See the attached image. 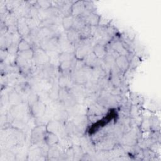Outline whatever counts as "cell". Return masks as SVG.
<instances>
[{
  "label": "cell",
  "mask_w": 161,
  "mask_h": 161,
  "mask_svg": "<svg viewBox=\"0 0 161 161\" xmlns=\"http://www.w3.org/2000/svg\"><path fill=\"white\" fill-rule=\"evenodd\" d=\"M8 102L12 103L13 106L23 103L22 96L14 89L9 91L8 93Z\"/></svg>",
  "instance_id": "18"
},
{
  "label": "cell",
  "mask_w": 161,
  "mask_h": 161,
  "mask_svg": "<svg viewBox=\"0 0 161 161\" xmlns=\"http://www.w3.org/2000/svg\"><path fill=\"white\" fill-rule=\"evenodd\" d=\"M26 123L27 122L23 119L15 118L11 123L10 125L13 128H15L21 130H23V129L26 126Z\"/></svg>",
  "instance_id": "25"
},
{
  "label": "cell",
  "mask_w": 161,
  "mask_h": 161,
  "mask_svg": "<svg viewBox=\"0 0 161 161\" xmlns=\"http://www.w3.org/2000/svg\"><path fill=\"white\" fill-rule=\"evenodd\" d=\"M70 77L74 83L79 84H85L88 81V76L86 72L83 70L74 71Z\"/></svg>",
  "instance_id": "8"
},
{
  "label": "cell",
  "mask_w": 161,
  "mask_h": 161,
  "mask_svg": "<svg viewBox=\"0 0 161 161\" xmlns=\"http://www.w3.org/2000/svg\"><path fill=\"white\" fill-rule=\"evenodd\" d=\"M92 51L98 59H103L107 54L106 46L98 43H96L93 46Z\"/></svg>",
  "instance_id": "15"
},
{
  "label": "cell",
  "mask_w": 161,
  "mask_h": 161,
  "mask_svg": "<svg viewBox=\"0 0 161 161\" xmlns=\"http://www.w3.org/2000/svg\"><path fill=\"white\" fill-rule=\"evenodd\" d=\"M58 145L64 150H67V149L71 148L73 145V143L72 142V140L70 137H65L61 138V140H59Z\"/></svg>",
  "instance_id": "22"
},
{
  "label": "cell",
  "mask_w": 161,
  "mask_h": 161,
  "mask_svg": "<svg viewBox=\"0 0 161 161\" xmlns=\"http://www.w3.org/2000/svg\"><path fill=\"white\" fill-rule=\"evenodd\" d=\"M36 6L40 9L47 10L49 8H50L53 5H52V2L50 1L40 0V1H37Z\"/></svg>",
  "instance_id": "29"
},
{
  "label": "cell",
  "mask_w": 161,
  "mask_h": 161,
  "mask_svg": "<svg viewBox=\"0 0 161 161\" xmlns=\"http://www.w3.org/2000/svg\"><path fill=\"white\" fill-rule=\"evenodd\" d=\"M79 17L83 19L86 25H89L92 27L98 26L101 19V16L95 12L89 11L87 10H86Z\"/></svg>",
  "instance_id": "3"
},
{
  "label": "cell",
  "mask_w": 161,
  "mask_h": 161,
  "mask_svg": "<svg viewBox=\"0 0 161 161\" xmlns=\"http://www.w3.org/2000/svg\"><path fill=\"white\" fill-rule=\"evenodd\" d=\"M39 100H40V97H39L38 94L36 92L32 91L30 92V94L27 96V104L30 108Z\"/></svg>",
  "instance_id": "24"
},
{
  "label": "cell",
  "mask_w": 161,
  "mask_h": 161,
  "mask_svg": "<svg viewBox=\"0 0 161 161\" xmlns=\"http://www.w3.org/2000/svg\"><path fill=\"white\" fill-rule=\"evenodd\" d=\"M99 59L97 58V57L94 55V53L91 51L83 60V62L86 66L90 67L91 69L95 67L97 63H98Z\"/></svg>",
  "instance_id": "16"
},
{
  "label": "cell",
  "mask_w": 161,
  "mask_h": 161,
  "mask_svg": "<svg viewBox=\"0 0 161 161\" xmlns=\"http://www.w3.org/2000/svg\"><path fill=\"white\" fill-rule=\"evenodd\" d=\"M81 39H87L92 36V27L86 25L80 30L79 31Z\"/></svg>",
  "instance_id": "20"
},
{
  "label": "cell",
  "mask_w": 161,
  "mask_h": 161,
  "mask_svg": "<svg viewBox=\"0 0 161 161\" xmlns=\"http://www.w3.org/2000/svg\"><path fill=\"white\" fill-rule=\"evenodd\" d=\"M107 108L95 102L87 107V115L99 116L104 117L107 113Z\"/></svg>",
  "instance_id": "6"
},
{
  "label": "cell",
  "mask_w": 161,
  "mask_h": 161,
  "mask_svg": "<svg viewBox=\"0 0 161 161\" xmlns=\"http://www.w3.org/2000/svg\"><path fill=\"white\" fill-rule=\"evenodd\" d=\"M115 65L121 73L126 72L130 67V61L128 57L119 55L115 58Z\"/></svg>",
  "instance_id": "11"
},
{
  "label": "cell",
  "mask_w": 161,
  "mask_h": 161,
  "mask_svg": "<svg viewBox=\"0 0 161 161\" xmlns=\"http://www.w3.org/2000/svg\"><path fill=\"white\" fill-rule=\"evenodd\" d=\"M75 58L74 53H67V52H60L58 55L59 62L64 61H70Z\"/></svg>",
  "instance_id": "28"
},
{
  "label": "cell",
  "mask_w": 161,
  "mask_h": 161,
  "mask_svg": "<svg viewBox=\"0 0 161 161\" xmlns=\"http://www.w3.org/2000/svg\"><path fill=\"white\" fill-rule=\"evenodd\" d=\"M72 148L74 152V160H80L84 155V150L81 145L73 144Z\"/></svg>",
  "instance_id": "21"
},
{
  "label": "cell",
  "mask_w": 161,
  "mask_h": 161,
  "mask_svg": "<svg viewBox=\"0 0 161 161\" xmlns=\"http://www.w3.org/2000/svg\"><path fill=\"white\" fill-rule=\"evenodd\" d=\"M140 129L144 132H147L150 130V124L149 119H143L140 123Z\"/></svg>",
  "instance_id": "30"
},
{
  "label": "cell",
  "mask_w": 161,
  "mask_h": 161,
  "mask_svg": "<svg viewBox=\"0 0 161 161\" xmlns=\"http://www.w3.org/2000/svg\"><path fill=\"white\" fill-rule=\"evenodd\" d=\"M47 132L46 125H35L30 133L31 145H38L45 142L44 140Z\"/></svg>",
  "instance_id": "1"
},
{
  "label": "cell",
  "mask_w": 161,
  "mask_h": 161,
  "mask_svg": "<svg viewBox=\"0 0 161 161\" xmlns=\"http://www.w3.org/2000/svg\"><path fill=\"white\" fill-rule=\"evenodd\" d=\"M32 48V46L24 38H21L18 43V52H23L25 50H28Z\"/></svg>",
  "instance_id": "26"
},
{
  "label": "cell",
  "mask_w": 161,
  "mask_h": 161,
  "mask_svg": "<svg viewBox=\"0 0 161 161\" xmlns=\"http://www.w3.org/2000/svg\"><path fill=\"white\" fill-rule=\"evenodd\" d=\"M69 118V114L66 109H60L57 110L53 116V119L62 123H65L67 122Z\"/></svg>",
  "instance_id": "14"
},
{
  "label": "cell",
  "mask_w": 161,
  "mask_h": 161,
  "mask_svg": "<svg viewBox=\"0 0 161 161\" xmlns=\"http://www.w3.org/2000/svg\"><path fill=\"white\" fill-rule=\"evenodd\" d=\"M86 10L85 1H77L73 3L71 9V15L74 17L80 16Z\"/></svg>",
  "instance_id": "12"
},
{
  "label": "cell",
  "mask_w": 161,
  "mask_h": 161,
  "mask_svg": "<svg viewBox=\"0 0 161 161\" xmlns=\"http://www.w3.org/2000/svg\"><path fill=\"white\" fill-rule=\"evenodd\" d=\"M74 17L72 15L63 16L62 18V26L65 31L72 29Z\"/></svg>",
  "instance_id": "19"
},
{
  "label": "cell",
  "mask_w": 161,
  "mask_h": 161,
  "mask_svg": "<svg viewBox=\"0 0 161 161\" xmlns=\"http://www.w3.org/2000/svg\"><path fill=\"white\" fill-rule=\"evenodd\" d=\"M33 51V61L36 65L43 66L50 62V57L45 50L40 47H36Z\"/></svg>",
  "instance_id": "2"
},
{
  "label": "cell",
  "mask_w": 161,
  "mask_h": 161,
  "mask_svg": "<svg viewBox=\"0 0 161 161\" xmlns=\"http://www.w3.org/2000/svg\"><path fill=\"white\" fill-rule=\"evenodd\" d=\"M109 47L116 52L119 55H125L128 57L130 54L129 51L126 48L125 45L120 40H113L111 42Z\"/></svg>",
  "instance_id": "9"
},
{
  "label": "cell",
  "mask_w": 161,
  "mask_h": 161,
  "mask_svg": "<svg viewBox=\"0 0 161 161\" xmlns=\"http://www.w3.org/2000/svg\"><path fill=\"white\" fill-rule=\"evenodd\" d=\"M86 25V23L83 21L82 19H81L80 17H74V23H73V26H72V29L76 30V31H79L84 26Z\"/></svg>",
  "instance_id": "27"
},
{
  "label": "cell",
  "mask_w": 161,
  "mask_h": 161,
  "mask_svg": "<svg viewBox=\"0 0 161 161\" xmlns=\"http://www.w3.org/2000/svg\"><path fill=\"white\" fill-rule=\"evenodd\" d=\"M40 47L46 52L59 50L58 37H53L42 40L40 43Z\"/></svg>",
  "instance_id": "5"
},
{
  "label": "cell",
  "mask_w": 161,
  "mask_h": 161,
  "mask_svg": "<svg viewBox=\"0 0 161 161\" xmlns=\"http://www.w3.org/2000/svg\"><path fill=\"white\" fill-rule=\"evenodd\" d=\"M30 111L31 115L34 118H37L44 116L47 111V105L41 101H38L30 107Z\"/></svg>",
  "instance_id": "4"
},
{
  "label": "cell",
  "mask_w": 161,
  "mask_h": 161,
  "mask_svg": "<svg viewBox=\"0 0 161 161\" xmlns=\"http://www.w3.org/2000/svg\"><path fill=\"white\" fill-rule=\"evenodd\" d=\"M59 140H60V137L57 134L52 132H48V131L47 132L45 136V140H44L45 143L48 147L57 144Z\"/></svg>",
  "instance_id": "17"
},
{
  "label": "cell",
  "mask_w": 161,
  "mask_h": 161,
  "mask_svg": "<svg viewBox=\"0 0 161 161\" xmlns=\"http://www.w3.org/2000/svg\"><path fill=\"white\" fill-rule=\"evenodd\" d=\"M64 153V150L57 144L49 147L47 153L48 160H59L60 156Z\"/></svg>",
  "instance_id": "10"
},
{
  "label": "cell",
  "mask_w": 161,
  "mask_h": 161,
  "mask_svg": "<svg viewBox=\"0 0 161 161\" xmlns=\"http://www.w3.org/2000/svg\"><path fill=\"white\" fill-rule=\"evenodd\" d=\"M66 36L68 40V41L74 45L75 47L80 42L81 37L80 36V34L78 31H76L74 29H70L67 31H65Z\"/></svg>",
  "instance_id": "13"
},
{
  "label": "cell",
  "mask_w": 161,
  "mask_h": 161,
  "mask_svg": "<svg viewBox=\"0 0 161 161\" xmlns=\"http://www.w3.org/2000/svg\"><path fill=\"white\" fill-rule=\"evenodd\" d=\"M17 32L21 38H25L30 34L31 30L26 22V18H18L17 23Z\"/></svg>",
  "instance_id": "7"
},
{
  "label": "cell",
  "mask_w": 161,
  "mask_h": 161,
  "mask_svg": "<svg viewBox=\"0 0 161 161\" xmlns=\"http://www.w3.org/2000/svg\"><path fill=\"white\" fill-rule=\"evenodd\" d=\"M17 55L26 60H28V61L33 60V55H34V51H33V49L31 48V49H30L28 50L18 52Z\"/></svg>",
  "instance_id": "23"
}]
</instances>
